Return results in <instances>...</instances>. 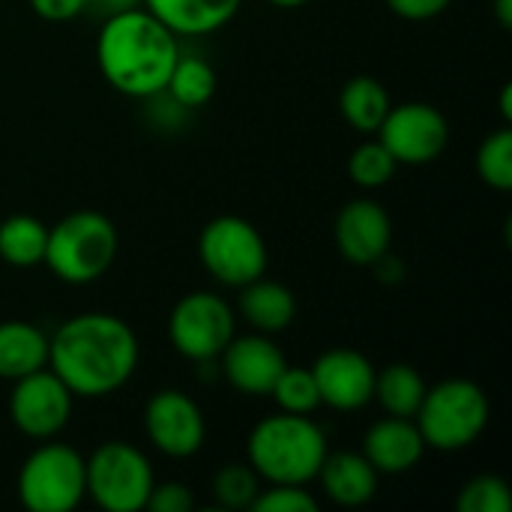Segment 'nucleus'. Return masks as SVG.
I'll return each instance as SVG.
<instances>
[{
    "instance_id": "1",
    "label": "nucleus",
    "mask_w": 512,
    "mask_h": 512,
    "mask_svg": "<svg viewBox=\"0 0 512 512\" xmlns=\"http://www.w3.org/2000/svg\"><path fill=\"white\" fill-rule=\"evenodd\" d=\"M138 357L135 330L108 312L75 315L48 339V369L81 399L117 393L135 375Z\"/></svg>"
},
{
    "instance_id": "2",
    "label": "nucleus",
    "mask_w": 512,
    "mask_h": 512,
    "mask_svg": "<svg viewBox=\"0 0 512 512\" xmlns=\"http://www.w3.org/2000/svg\"><path fill=\"white\" fill-rule=\"evenodd\" d=\"M177 57V33L141 6L108 15L96 39L99 72L132 99L162 96Z\"/></svg>"
},
{
    "instance_id": "3",
    "label": "nucleus",
    "mask_w": 512,
    "mask_h": 512,
    "mask_svg": "<svg viewBox=\"0 0 512 512\" xmlns=\"http://www.w3.org/2000/svg\"><path fill=\"white\" fill-rule=\"evenodd\" d=\"M249 465L270 486H306L318 480L327 459V438L309 414L279 411L249 435Z\"/></svg>"
},
{
    "instance_id": "4",
    "label": "nucleus",
    "mask_w": 512,
    "mask_h": 512,
    "mask_svg": "<svg viewBox=\"0 0 512 512\" xmlns=\"http://www.w3.org/2000/svg\"><path fill=\"white\" fill-rule=\"evenodd\" d=\"M117 228L105 213L78 210L48 228L42 264L69 285H90L102 279L117 258Z\"/></svg>"
},
{
    "instance_id": "5",
    "label": "nucleus",
    "mask_w": 512,
    "mask_h": 512,
    "mask_svg": "<svg viewBox=\"0 0 512 512\" xmlns=\"http://www.w3.org/2000/svg\"><path fill=\"white\" fill-rule=\"evenodd\" d=\"M489 396L483 387L465 378H450L426 387V396L414 414L423 444L441 453L471 447L489 426Z\"/></svg>"
},
{
    "instance_id": "6",
    "label": "nucleus",
    "mask_w": 512,
    "mask_h": 512,
    "mask_svg": "<svg viewBox=\"0 0 512 512\" xmlns=\"http://www.w3.org/2000/svg\"><path fill=\"white\" fill-rule=\"evenodd\" d=\"M87 495L84 459L78 450L48 441L18 471V501L30 512H72Z\"/></svg>"
},
{
    "instance_id": "7",
    "label": "nucleus",
    "mask_w": 512,
    "mask_h": 512,
    "mask_svg": "<svg viewBox=\"0 0 512 512\" xmlns=\"http://www.w3.org/2000/svg\"><path fill=\"white\" fill-rule=\"evenodd\" d=\"M87 495L105 512H141L156 486L147 456L123 441H108L84 459Z\"/></svg>"
},
{
    "instance_id": "8",
    "label": "nucleus",
    "mask_w": 512,
    "mask_h": 512,
    "mask_svg": "<svg viewBox=\"0 0 512 512\" xmlns=\"http://www.w3.org/2000/svg\"><path fill=\"white\" fill-rule=\"evenodd\" d=\"M198 258L207 273L228 285L243 288L267 273V243L261 231L243 216H216L198 237Z\"/></svg>"
},
{
    "instance_id": "9",
    "label": "nucleus",
    "mask_w": 512,
    "mask_h": 512,
    "mask_svg": "<svg viewBox=\"0 0 512 512\" xmlns=\"http://www.w3.org/2000/svg\"><path fill=\"white\" fill-rule=\"evenodd\" d=\"M234 324V312L219 294L192 291L171 309L168 339L186 360L207 363L216 360L234 339Z\"/></svg>"
},
{
    "instance_id": "10",
    "label": "nucleus",
    "mask_w": 512,
    "mask_h": 512,
    "mask_svg": "<svg viewBox=\"0 0 512 512\" xmlns=\"http://www.w3.org/2000/svg\"><path fill=\"white\" fill-rule=\"evenodd\" d=\"M375 135L399 165H426L447 150L450 123L429 102H405L387 111Z\"/></svg>"
},
{
    "instance_id": "11",
    "label": "nucleus",
    "mask_w": 512,
    "mask_h": 512,
    "mask_svg": "<svg viewBox=\"0 0 512 512\" xmlns=\"http://www.w3.org/2000/svg\"><path fill=\"white\" fill-rule=\"evenodd\" d=\"M12 384L15 387L9 393V417L15 429L33 441L57 438L72 417L75 396L69 393V387L48 366Z\"/></svg>"
},
{
    "instance_id": "12",
    "label": "nucleus",
    "mask_w": 512,
    "mask_h": 512,
    "mask_svg": "<svg viewBox=\"0 0 512 512\" xmlns=\"http://www.w3.org/2000/svg\"><path fill=\"white\" fill-rule=\"evenodd\" d=\"M144 432L159 453L189 459L204 447L207 423L192 396L180 390H159L144 408Z\"/></svg>"
},
{
    "instance_id": "13",
    "label": "nucleus",
    "mask_w": 512,
    "mask_h": 512,
    "mask_svg": "<svg viewBox=\"0 0 512 512\" xmlns=\"http://www.w3.org/2000/svg\"><path fill=\"white\" fill-rule=\"evenodd\" d=\"M375 366L354 348H333L312 366L321 405L333 411H360L375 399Z\"/></svg>"
},
{
    "instance_id": "14",
    "label": "nucleus",
    "mask_w": 512,
    "mask_h": 512,
    "mask_svg": "<svg viewBox=\"0 0 512 512\" xmlns=\"http://www.w3.org/2000/svg\"><path fill=\"white\" fill-rule=\"evenodd\" d=\"M219 360H222V375L243 396H270L279 375L288 366L285 354L273 339H267V333L234 336L219 354Z\"/></svg>"
},
{
    "instance_id": "15",
    "label": "nucleus",
    "mask_w": 512,
    "mask_h": 512,
    "mask_svg": "<svg viewBox=\"0 0 512 512\" xmlns=\"http://www.w3.org/2000/svg\"><path fill=\"white\" fill-rule=\"evenodd\" d=\"M336 249L345 261L357 267H375V261L390 252L393 222L387 210L369 198H357L345 204L336 216Z\"/></svg>"
},
{
    "instance_id": "16",
    "label": "nucleus",
    "mask_w": 512,
    "mask_h": 512,
    "mask_svg": "<svg viewBox=\"0 0 512 512\" xmlns=\"http://www.w3.org/2000/svg\"><path fill=\"white\" fill-rule=\"evenodd\" d=\"M423 453V435L408 417L378 420L363 438V456L378 474H408L411 468H417Z\"/></svg>"
},
{
    "instance_id": "17",
    "label": "nucleus",
    "mask_w": 512,
    "mask_h": 512,
    "mask_svg": "<svg viewBox=\"0 0 512 512\" xmlns=\"http://www.w3.org/2000/svg\"><path fill=\"white\" fill-rule=\"evenodd\" d=\"M378 471L363 453H327L318 480L324 495L339 507H363L378 495Z\"/></svg>"
},
{
    "instance_id": "18",
    "label": "nucleus",
    "mask_w": 512,
    "mask_h": 512,
    "mask_svg": "<svg viewBox=\"0 0 512 512\" xmlns=\"http://www.w3.org/2000/svg\"><path fill=\"white\" fill-rule=\"evenodd\" d=\"M240 3L243 0H144V9L177 36H204L225 27Z\"/></svg>"
},
{
    "instance_id": "19",
    "label": "nucleus",
    "mask_w": 512,
    "mask_h": 512,
    "mask_svg": "<svg viewBox=\"0 0 512 512\" xmlns=\"http://www.w3.org/2000/svg\"><path fill=\"white\" fill-rule=\"evenodd\" d=\"M240 315L258 333L273 336V333H282L291 327V321L297 315V300H294L291 288L261 276L240 288Z\"/></svg>"
},
{
    "instance_id": "20",
    "label": "nucleus",
    "mask_w": 512,
    "mask_h": 512,
    "mask_svg": "<svg viewBox=\"0 0 512 512\" xmlns=\"http://www.w3.org/2000/svg\"><path fill=\"white\" fill-rule=\"evenodd\" d=\"M48 366V336L27 321L0 324V378L18 381Z\"/></svg>"
},
{
    "instance_id": "21",
    "label": "nucleus",
    "mask_w": 512,
    "mask_h": 512,
    "mask_svg": "<svg viewBox=\"0 0 512 512\" xmlns=\"http://www.w3.org/2000/svg\"><path fill=\"white\" fill-rule=\"evenodd\" d=\"M339 108H342V117L363 135H375L378 126L384 123L387 111L393 108L390 105V93L387 87L372 78V75H357L351 78L342 93H339Z\"/></svg>"
},
{
    "instance_id": "22",
    "label": "nucleus",
    "mask_w": 512,
    "mask_h": 512,
    "mask_svg": "<svg viewBox=\"0 0 512 512\" xmlns=\"http://www.w3.org/2000/svg\"><path fill=\"white\" fill-rule=\"evenodd\" d=\"M423 396H426V381L414 366L390 363L381 372H375V399L390 417L414 420Z\"/></svg>"
},
{
    "instance_id": "23",
    "label": "nucleus",
    "mask_w": 512,
    "mask_h": 512,
    "mask_svg": "<svg viewBox=\"0 0 512 512\" xmlns=\"http://www.w3.org/2000/svg\"><path fill=\"white\" fill-rule=\"evenodd\" d=\"M48 228L36 216H9L0 222V258L12 267H36L45 258Z\"/></svg>"
},
{
    "instance_id": "24",
    "label": "nucleus",
    "mask_w": 512,
    "mask_h": 512,
    "mask_svg": "<svg viewBox=\"0 0 512 512\" xmlns=\"http://www.w3.org/2000/svg\"><path fill=\"white\" fill-rule=\"evenodd\" d=\"M165 93L180 108H201L216 93V72L204 57H177Z\"/></svg>"
},
{
    "instance_id": "25",
    "label": "nucleus",
    "mask_w": 512,
    "mask_h": 512,
    "mask_svg": "<svg viewBox=\"0 0 512 512\" xmlns=\"http://www.w3.org/2000/svg\"><path fill=\"white\" fill-rule=\"evenodd\" d=\"M399 162L390 156V150L375 138V141H363L351 159H348V174L357 186L363 189H381L396 177Z\"/></svg>"
},
{
    "instance_id": "26",
    "label": "nucleus",
    "mask_w": 512,
    "mask_h": 512,
    "mask_svg": "<svg viewBox=\"0 0 512 512\" xmlns=\"http://www.w3.org/2000/svg\"><path fill=\"white\" fill-rule=\"evenodd\" d=\"M477 174L498 192L512 189V129L492 132L477 150Z\"/></svg>"
},
{
    "instance_id": "27",
    "label": "nucleus",
    "mask_w": 512,
    "mask_h": 512,
    "mask_svg": "<svg viewBox=\"0 0 512 512\" xmlns=\"http://www.w3.org/2000/svg\"><path fill=\"white\" fill-rule=\"evenodd\" d=\"M270 396L276 399L279 411H288V414H312L321 408V393H318L312 369L285 366Z\"/></svg>"
},
{
    "instance_id": "28",
    "label": "nucleus",
    "mask_w": 512,
    "mask_h": 512,
    "mask_svg": "<svg viewBox=\"0 0 512 512\" xmlns=\"http://www.w3.org/2000/svg\"><path fill=\"white\" fill-rule=\"evenodd\" d=\"M258 480L252 465H225L213 477V498L222 510H249L261 492Z\"/></svg>"
},
{
    "instance_id": "29",
    "label": "nucleus",
    "mask_w": 512,
    "mask_h": 512,
    "mask_svg": "<svg viewBox=\"0 0 512 512\" xmlns=\"http://www.w3.org/2000/svg\"><path fill=\"white\" fill-rule=\"evenodd\" d=\"M456 510L459 512H510L512 495L510 486L501 477L483 474L474 477L471 483L462 486L459 498H456Z\"/></svg>"
},
{
    "instance_id": "30",
    "label": "nucleus",
    "mask_w": 512,
    "mask_h": 512,
    "mask_svg": "<svg viewBox=\"0 0 512 512\" xmlns=\"http://www.w3.org/2000/svg\"><path fill=\"white\" fill-rule=\"evenodd\" d=\"M252 512H315L318 501L303 486H273L261 489L252 501Z\"/></svg>"
},
{
    "instance_id": "31",
    "label": "nucleus",
    "mask_w": 512,
    "mask_h": 512,
    "mask_svg": "<svg viewBox=\"0 0 512 512\" xmlns=\"http://www.w3.org/2000/svg\"><path fill=\"white\" fill-rule=\"evenodd\" d=\"M195 507V498L192 492L183 486V483H162V486H153L150 498H147V507L150 512H189Z\"/></svg>"
},
{
    "instance_id": "32",
    "label": "nucleus",
    "mask_w": 512,
    "mask_h": 512,
    "mask_svg": "<svg viewBox=\"0 0 512 512\" xmlns=\"http://www.w3.org/2000/svg\"><path fill=\"white\" fill-rule=\"evenodd\" d=\"M453 0H387V6L408 21H429L435 15H441Z\"/></svg>"
},
{
    "instance_id": "33",
    "label": "nucleus",
    "mask_w": 512,
    "mask_h": 512,
    "mask_svg": "<svg viewBox=\"0 0 512 512\" xmlns=\"http://www.w3.org/2000/svg\"><path fill=\"white\" fill-rule=\"evenodd\" d=\"M30 6L45 21H72L90 6V0H30Z\"/></svg>"
},
{
    "instance_id": "34",
    "label": "nucleus",
    "mask_w": 512,
    "mask_h": 512,
    "mask_svg": "<svg viewBox=\"0 0 512 512\" xmlns=\"http://www.w3.org/2000/svg\"><path fill=\"white\" fill-rule=\"evenodd\" d=\"M93 6H99L102 12L114 15V12H126V9H135V6H144V0H90Z\"/></svg>"
},
{
    "instance_id": "35",
    "label": "nucleus",
    "mask_w": 512,
    "mask_h": 512,
    "mask_svg": "<svg viewBox=\"0 0 512 512\" xmlns=\"http://www.w3.org/2000/svg\"><path fill=\"white\" fill-rule=\"evenodd\" d=\"M495 15L501 21V27H512V0H495Z\"/></svg>"
},
{
    "instance_id": "36",
    "label": "nucleus",
    "mask_w": 512,
    "mask_h": 512,
    "mask_svg": "<svg viewBox=\"0 0 512 512\" xmlns=\"http://www.w3.org/2000/svg\"><path fill=\"white\" fill-rule=\"evenodd\" d=\"M501 114H504V120L510 123L512 120V87L510 84H504V90H501Z\"/></svg>"
},
{
    "instance_id": "37",
    "label": "nucleus",
    "mask_w": 512,
    "mask_h": 512,
    "mask_svg": "<svg viewBox=\"0 0 512 512\" xmlns=\"http://www.w3.org/2000/svg\"><path fill=\"white\" fill-rule=\"evenodd\" d=\"M267 3L282 6V9H297V6H303V3H309V0H267Z\"/></svg>"
}]
</instances>
